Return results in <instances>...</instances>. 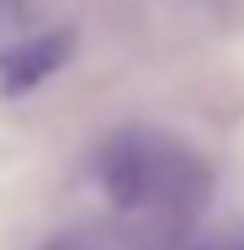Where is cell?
Returning a JSON list of instances; mask_svg holds the SVG:
<instances>
[{
	"instance_id": "obj_1",
	"label": "cell",
	"mask_w": 244,
	"mask_h": 250,
	"mask_svg": "<svg viewBox=\"0 0 244 250\" xmlns=\"http://www.w3.org/2000/svg\"><path fill=\"white\" fill-rule=\"evenodd\" d=\"M96 181L106 202L117 213L133 218H159V224H181L196 218L212 197V170L207 160L159 133V128H122L96 149Z\"/></svg>"
},
{
	"instance_id": "obj_2",
	"label": "cell",
	"mask_w": 244,
	"mask_h": 250,
	"mask_svg": "<svg viewBox=\"0 0 244 250\" xmlns=\"http://www.w3.org/2000/svg\"><path fill=\"white\" fill-rule=\"evenodd\" d=\"M75 53V32L69 27H43L11 48H0V101H16L38 85H48L53 75L69 64Z\"/></svg>"
},
{
	"instance_id": "obj_3",
	"label": "cell",
	"mask_w": 244,
	"mask_h": 250,
	"mask_svg": "<svg viewBox=\"0 0 244 250\" xmlns=\"http://www.w3.org/2000/svg\"><path fill=\"white\" fill-rule=\"evenodd\" d=\"M32 32H38L32 0H0V48H11V43H21V38H32Z\"/></svg>"
},
{
	"instance_id": "obj_4",
	"label": "cell",
	"mask_w": 244,
	"mask_h": 250,
	"mask_svg": "<svg viewBox=\"0 0 244 250\" xmlns=\"http://www.w3.org/2000/svg\"><path fill=\"white\" fill-rule=\"evenodd\" d=\"M43 250H96V245H91V240H80V234H53Z\"/></svg>"
},
{
	"instance_id": "obj_5",
	"label": "cell",
	"mask_w": 244,
	"mask_h": 250,
	"mask_svg": "<svg viewBox=\"0 0 244 250\" xmlns=\"http://www.w3.org/2000/svg\"><path fill=\"white\" fill-rule=\"evenodd\" d=\"M223 250H244V229H234V234L223 240Z\"/></svg>"
}]
</instances>
